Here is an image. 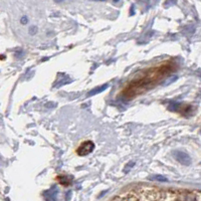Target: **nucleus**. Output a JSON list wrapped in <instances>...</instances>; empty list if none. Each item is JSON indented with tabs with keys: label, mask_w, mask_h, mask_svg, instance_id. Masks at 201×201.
Listing matches in <instances>:
<instances>
[{
	"label": "nucleus",
	"mask_w": 201,
	"mask_h": 201,
	"mask_svg": "<svg viewBox=\"0 0 201 201\" xmlns=\"http://www.w3.org/2000/svg\"><path fill=\"white\" fill-rule=\"evenodd\" d=\"M95 143L91 141V140H88V141H84L80 145V147L76 149V154L78 156H87L89 154H91L92 151L95 150Z\"/></svg>",
	"instance_id": "f257e3e1"
},
{
	"label": "nucleus",
	"mask_w": 201,
	"mask_h": 201,
	"mask_svg": "<svg viewBox=\"0 0 201 201\" xmlns=\"http://www.w3.org/2000/svg\"><path fill=\"white\" fill-rule=\"evenodd\" d=\"M173 157L175 158L176 161H178L179 163L182 164V165L188 166L191 164V157L185 152H182V151H174L173 152Z\"/></svg>",
	"instance_id": "f03ea898"
},
{
	"label": "nucleus",
	"mask_w": 201,
	"mask_h": 201,
	"mask_svg": "<svg viewBox=\"0 0 201 201\" xmlns=\"http://www.w3.org/2000/svg\"><path fill=\"white\" fill-rule=\"evenodd\" d=\"M56 180H57V182H59L60 185H62V186H65V187H67V186H70V185L71 184V182H73V178L71 176L59 175V176L56 177Z\"/></svg>",
	"instance_id": "7ed1b4c3"
},
{
	"label": "nucleus",
	"mask_w": 201,
	"mask_h": 201,
	"mask_svg": "<svg viewBox=\"0 0 201 201\" xmlns=\"http://www.w3.org/2000/svg\"><path fill=\"white\" fill-rule=\"evenodd\" d=\"M108 88H109V86H108L107 84H103V86H100V87H98V88H95V89H92V91H89L88 94H87V97H92V96H95V95L100 94V92H104L105 89H107Z\"/></svg>",
	"instance_id": "20e7f679"
},
{
	"label": "nucleus",
	"mask_w": 201,
	"mask_h": 201,
	"mask_svg": "<svg viewBox=\"0 0 201 201\" xmlns=\"http://www.w3.org/2000/svg\"><path fill=\"white\" fill-rule=\"evenodd\" d=\"M181 106L182 105L179 104V103H171V104L168 106V110L172 111V112H177V111H180Z\"/></svg>",
	"instance_id": "39448f33"
},
{
	"label": "nucleus",
	"mask_w": 201,
	"mask_h": 201,
	"mask_svg": "<svg viewBox=\"0 0 201 201\" xmlns=\"http://www.w3.org/2000/svg\"><path fill=\"white\" fill-rule=\"evenodd\" d=\"M149 179L154 181H158V182H168V179L162 175H153V176H150Z\"/></svg>",
	"instance_id": "423d86ee"
},
{
	"label": "nucleus",
	"mask_w": 201,
	"mask_h": 201,
	"mask_svg": "<svg viewBox=\"0 0 201 201\" xmlns=\"http://www.w3.org/2000/svg\"><path fill=\"white\" fill-rule=\"evenodd\" d=\"M28 32H29L30 35H34V34L37 32V26H35V25L30 26L29 29H28Z\"/></svg>",
	"instance_id": "0eeeda50"
},
{
	"label": "nucleus",
	"mask_w": 201,
	"mask_h": 201,
	"mask_svg": "<svg viewBox=\"0 0 201 201\" xmlns=\"http://www.w3.org/2000/svg\"><path fill=\"white\" fill-rule=\"evenodd\" d=\"M177 2V0H167V1L165 2V7H168V6H172V5H175Z\"/></svg>",
	"instance_id": "6e6552de"
},
{
	"label": "nucleus",
	"mask_w": 201,
	"mask_h": 201,
	"mask_svg": "<svg viewBox=\"0 0 201 201\" xmlns=\"http://www.w3.org/2000/svg\"><path fill=\"white\" fill-rule=\"evenodd\" d=\"M56 106H57L56 103L49 102V103H46V104H45V108H48V109H52V108H55Z\"/></svg>",
	"instance_id": "1a4fd4ad"
},
{
	"label": "nucleus",
	"mask_w": 201,
	"mask_h": 201,
	"mask_svg": "<svg viewBox=\"0 0 201 201\" xmlns=\"http://www.w3.org/2000/svg\"><path fill=\"white\" fill-rule=\"evenodd\" d=\"M27 21H28V19H27V17H26V16H23V17L20 19L21 24H26V23H27Z\"/></svg>",
	"instance_id": "9d476101"
},
{
	"label": "nucleus",
	"mask_w": 201,
	"mask_h": 201,
	"mask_svg": "<svg viewBox=\"0 0 201 201\" xmlns=\"http://www.w3.org/2000/svg\"><path fill=\"white\" fill-rule=\"evenodd\" d=\"M91 1H106V0H91Z\"/></svg>",
	"instance_id": "9b49d317"
},
{
	"label": "nucleus",
	"mask_w": 201,
	"mask_h": 201,
	"mask_svg": "<svg viewBox=\"0 0 201 201\" xmlns=\"http://www.w3.org/2000/svg\"><path fill=\"white\" fill-rule=\"evenodd\" d=\"M55 2H62V1H63V0H54Z\"/></svg>",
	"instance_id": "f8f14e48"
}]
</instances>
